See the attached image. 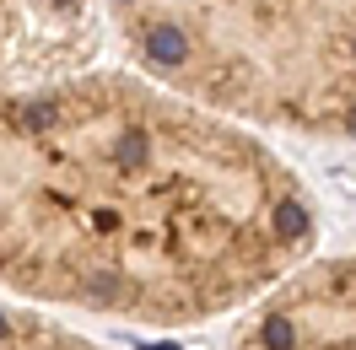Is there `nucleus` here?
<instances>
[{"label": "nucleus", "mask_w": 356, "mask_h": 350, "mask_svg": "<svg viewBox=\"0 0 356 350\" xmlns=\"http://www.w3.org/2000/svg\"><path fill=\"white\" fill-rule=\"evenodd\" d=\"M103 0H0V81H49L97 65Z\"/></svg>", "instance_id": "4"}, {"label": "nucleus", "mask_w": 356, "mask_h": 350, "mask_svg": "<svg viewBox=\"0 0 356 350\" xmlns=\"http://www.w3.org/2000/svg\"><path fill=\"white\" fill-rule=\"evenodd\" d=\"M140 76L254 130L356 135V0H103Z\"/></svg>", "instance_id": "2"}, {"label": "nucleus", "mask_w": 356, "mask_h": 350, "mask_svg": "<svg viewBox=\"0 0 356 350\" xmlns=\"http://www.w3.org/2000/svg\"><path fill=\"white\" fill-rule=\"evenodd\" d=\"M232 350H356V253L291 264L243 307Z\"/></svg>", "instance_id": "3"}, {"label": "nucleus", "mask_w": 356, "mask_h": 350, "mask_svg": "<svg viewBox=\"0 0 356 350\" xmlns=\"http://www.w3.org/2000/svg\"><path fill=\"white\" fill-rule=\"evenodd\" d=\"M318 248V205L254 124L140 70L0 81V297L195 328Z\"/></svg>", "instance_id": "1"}, {"label": "nucleus", "mask_w": 356, "mask_h": 350, "mask_svg": "<svg viewBox=\"0 0 356 350\" xmlns=\"http://www.w3.org/2000/svg\"><path fill=\"white\" fill-rule=\"evenodd\" d=\"M0 350H108V345H97L87 334L54 324L38 307H22V302L0 297Z\"/></svg>", "instance_id": "5"}]
</instances>
